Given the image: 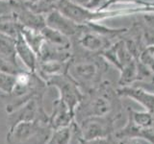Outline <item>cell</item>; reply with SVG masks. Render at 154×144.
<instances>
[{
	"label": "cell",
	"mask_w": 154,
	"mask_h": 144,
	"mask_svg": "<svg viewBox=\"0 0 154 144\" xmlns=\"http://www.w3.org/2000/svg\"><path fill=\"white\" fill-rule=\"evenodd\" d=\"M38 62H69L72 58V50L69 48L55 46L45 41L38 55Z\"/></svg>",
	"instance_id": "obj_12"
},
{
	"label": "cell",
	"mask_w": 154,
	"mask_h": 144,
	"mask_svg": "<svg viewBox=\"0 0 154 144\" xmlns=\"http://www.w3.org/2000/svg\"><path fill=\"white\" fill-rule=\"evenodd\" d=\"M53 129L41 121H20L10 126L8 144H47Z\"/></svg>",
	"instance_id": "obj_3"
},
{
	"label": "cell",
	"mask_w": 154,
	"mask_h": 144,
	"mask_svg": "<svg viewBox=\"0 0 154 144\" xmlns=\"http://www.w3.org/2000/svg\"><path fill=\"white\" fill-rule=\"evenodd\" d=\"M128 118L142 128H151L154 125V115L147 110L138 112L132 109H128Z\"/></svg>",
	"instance_id": "obj_20"
},
{
	"label": "cell",
	"mask_w": 154,
	"mask_h": 144,
	"mask_svg": "<svg viewBox=\"0 0 154 144\" xmlns=\"http://www.w3.org/2000/svg\"><path fill=\"white\" fill-rule=\"evenodd\" d=\"M13 14L22 27L42 31L45 25V16L34 12L25 0H13Z\"/></svg>",
	"instance_id": "obj_7"
},
{
	"label": "cell",
	"mask_w": 154,
	"mask_h": 144,
	"mask_svg": "<svg viewBox=\"0 0 154 144\" xmlns=\"http://www.w3.org/2000/svg\"><path fill=\"white\" fill-rule=\"evenodd\" d=\"M113 124V117L108 115L86 117L78 123L74 122L75 134L78 136V140L110 137L114 132Z\"/></svg>",
	"instance_id": "obj_4"
},
{
	"label": "cell",
	"mask_w": 154,
	"mask_h": 144,
	"mask_svg": "<svg viewBox=\"0 0 154 144\" xmlns=\"http://www.w3.org/2000/svg\"><path fill=\"white\" fill-rule=\"evenodd\" d=\"M118 96L127 97L138 102L141 106L154 115V93L136 86H120L116 90Z\"/></svg>",
	"instance_id": "obj_10"
},
{
	"label": "cell",
	"mask_w": 154,
	"mask_h": 144,
	"mask_svg": "<svg viewBox=\"0 0 154 144\" xmlns=\"http://www.w3.org/2000/svg\"><path fill=\"white\" fill-rule=\"evenodd\" d=\"M42 33L43 37H45V41L47 43H49V44L59 46V47H64V48H69V49L72 48L70 38L69 37L63 35L62 33L54 30V29H51L45 26L42 30Z\"/></svg>",
	"instance_id": "obj_16"
},
{
	"label": "cell",
	"mask_w": 154,
	"mask_h": 144,
	"mask_svg": "<svg viewBox=\"0 0 154 144\" xmlns=\"http://www.w3.org/2000/svg\"><path fill=\"white\" fill-rule=\"evenodd\" d=\"M42 98L34 97L14 112L9 113L8 121L10 126L20 121H41L48 123L49 114H47L43 109Z\"/></svg>",
	"instance_id": "obj_6"
},
{
	"label": "cell",
	"mask_w": 154,
	"mask_h": 144,
	"mask_svg": "<svg viewBox=\"0 0 154 144\" xmlns=\"http://www.w3.org/2000/svg\"><path fill=\"white\" fill-rule=\"evenodd\" d=\"M21 35L24 40H25V41L29 44V46L37 53V55H38L42 44L45 41L42 31H38L32 28L22 27Z\"/></svg>",
	"instance_id": "obj_17"
},
{
	"label": "cell",
	"mask_w": 154,
	"mask_h": 144,
	"mask_svg": "<svg viewBox=\"0 0 154 144\" xmlns=\"http://www.w3.org/2000/svg\"><path fill=\"white\" fill-rule=\"evenodd\" d=\"M16 51H17V56L20 59L22 64L25 66L26 70L31 72H36L38 64V55L29 46V44L23 38L21 34L16 38Z\"/></svg>",
	"instance_id": "obj_13"
},
{
	"label": "cell",
	"mask_w": 154,
	"mask_h": 144,
	"mask_svg": "<svg viewBox=\"0 0 154 144\" xmlns=\"http://www.w3.org/2000/svg\"><path fill=\"white\" fill-rule=\"evenodd\" d=\"M120 71V77L119 84L120 86H131L138 81V60L134 59L124 65Z\"/></svg>",
	"instance_id": "obj_19"
},
{
	"label": "cell",
	"mask_w": 154,
	"mask_h": 144,
	"mask_svg": "<svg viewBox=\"0 0 154 144\" xmlns=\"http://www.w3.org/2000/svg\"><path fill=\"white\" fill-rule=\"evenodd\" d=\"M48 88L46 82L42 80L36 72L21 70L16 74V86L13 92L8 97L13 102L6 106L7 113L14 112L27 101L34 97H43Z\"/></svg>",
	"instance_id": "obj_2"
},
{
	"label": "cell",
	"mask_w": 154,
	"mask_h": 144,
	"mask_svg": "<svg viewBox=\"0 0 154 144\" xmlns=\"http://www.w3.org/2000/svg\"><path fill=\"white\" fill-rule=\"evenodd\" d=\"M76 38L82 48L95 54H100L106 48L113 44L111 42V38L89 30L85 25H82V30Z\"/></svg>",
	"instance_id": "obj_9"
},
{
	"label": "cell",
	"mask_w": 154,
	"mask_h": 144,
	"mask_svg": "<svg viewBox=\"0 0 154 144\" xmlns=\"http://www.w3.org/2000/svg\"><path fill=\"white\" fill-rule=\"evenodd\" d=\"M78 144H112L110 137L94 138L90 140H78Z\"/></svg>",
	"instance_id": "obj_25"
},
{
	"label": "cell",
	"mask_w": 154,
	"mask_h": 144,
	"mask_svg": "<svg viewBox=\"0 0 154 144\" xmlns=\"http://www.w3.org/2000/svg\"><path fill=\"white\" fill-rule=\"evenodd\" d=\"M16 38L0 33V59L14 67L20 68L17 62Z\"/></svg>",
	"instance_id": "obj_14"
},
{
	"label": "cell",
	"mask_w": 154,
	"mask_h": 144,
	"mask_svg": "<svg viewBox=\"0 0 154 144\" xmlns=\"http://www.w3.org/2000/svg\"><path fill=\"white\" fill-rule=\"evenodd\" d=\"M45 25L70 38H77L82 30V25L77 24L64 16L58 10L50 12L45 16Z\"/></svg>",
	"instance_id": "obj_8"
},
{
	"label": "cell",
	"mask_w": 154,
	"mask_h": 144,
	"mask_svg": "<svg viewBox=\"0 0 154 144\" xmlns=\"http://www.w3.org/2000/svg\"><path fill=\"white\" fill-rule=\"evenodd\" d=\"M143 19H144V21H146V25L148 27L154 29V14H144V16H143Z\"/></svg>",
	"instance_id": "obj_26"
},
{
	"label": "cell",
	"mask_w": 154,
	"mask_h": 144,
	"mask_svg": "<svg viewBox=\"0 0 154 144\" xmlns=\"http://www.w3.org/2000/svg\"><path fill=\"white\" fill-rule=\"evenodd\" d=\"M16 86V74L0 70V90L7 96L10 95Z\"/></svg>",
	"instance_id": "obj_22"
},
{
	"label": "cell",
	"mask_w": 154,
	"mask_h": 144,
	"mask_svg": "<svg viewBox=\"0 0 154 144\" xmlns=\"http://www.w3.org/2000/svg\"><path fill=\"white\" fill-rule=\"evenodd\" d=\"M119 144H142L139 142V139H124V140H119Z\"/></svg>",
	"instance_id": "obj_27"
},
{
	"label": "cell",
	"mask_w": 154,
	"mask_h": 144,
	"mask_svg": "<svg viewBox=\"0 0 154 144\" xmlns=\"http://www.w3.org/2000/svg\"><path fill=\"white\" fill-rule=\"evenodd\" d=\"M74 122V112L67 105L59 98L52 104V112L49 114L48 124L54 130L58 128L69 126Z\"/></svg>",
	"instance_id": "obj_11"
},
{
	"label": "cell",
	"mask_w": 154,
	"mask_h": 144,
	"mask_svg": "<svg viewBox=\"0 0 154 144\" xmlns=\"http://www.w3.org/2000/svg\"><path fill=\"white\" fill-rule=\"evenodd\" d=\"M61 1L62 0H38L36 3L28 2V4L34 12L46 16L50 12L57 10Z\"/></svg>",
	"instance_id": "obj_21"
},
{
	"label": "cell",
	"mask_w": 154,
	"mask_h": 144,
	"mask_svg": "<svg viewBox=\"0 0 154 144\" xmlns=\"http://www.w3.org/2000/svg\"><path fill=\"white\" fill-rule=\"evenodd\" d=\"M14 8L13 0H0V16L12 14Z\"/></svg>",
	"instance_id": "obj_23"
},
{
	"label": "cell",
	"mask_w": 154,
	"mask_h": 144,
	"mask_svg": "<svg viewBox=\"0 0 154 144\" xmlns=\"http://www.w3.org/2000/svg\"><path fill=\"white\" fill-rule=\"evenodd\" d=\"M152 92H153V93H154V89H153V91H152Z\"/></svg>",
	"instance_id": "obj_28"
},
{
	"label": "cell",
	"mask_w": 154,
	"mask_h": 144,
	"mask_svg": "<svg viewBox=\"0 0 154 144\" xmlns=\"http://www.w3.org/2000/svg\"><path fill=\"white\" fill-rule=\"evenodd\" d=\"M106 62L103 57L83 55L75 58L72 56L69 62L66 72L74 79L82 91L89 92L95 88L101 82L99 77L106 69Z\"/></svg>",
	"instance_id": "obj_1"
},
{
	"label": "cell",
	"mask_w": 154,
	"mask_h": 144,
	"mask_svg": "<svg viewBox=\"0 0 154 144\" xmlns=\"http://www.w3.org/2000/svg\"><path fill=\"white\" fill-rule=\"evenodd\" d=\"M46 84L48 86H54L59 90V98L65 102L73 112L84 98V93L80 86L67 72L51 76L47 79Z\"/></svg>",
	"instance_id": "obj_5"
},
{
	"label": "cell",
	"mask_w": 154,
	"mask_h": 144,
	"mask_svg": "<svg viewBox=\"0 0 154 144\" xmlns=\"http://www.w3.org/2000/svg\"><path fill=\"white\" fill-rule=\"evenodd\" d=\"M75 134L74 122L69 126L54 129L47 144H69L72 136Z\"/></svg>",
	"instance_id": "obj_18"
},
{
	"label": "cell",
	"mask_w": 154,
	"mask_h": 144,
	"mask_svg": "<svg viewBox=\"0 0 154 144\" xmlns=\"http://www.w3.org/2000/svg\"><path fill=\"white\" fill-rule=\"evenodd\" d=\"M21 29L22 25L13 13L0 16V33L17 38L21 34Z\"/></svg>",
	"instance_id": "obj_15"
},
{
	"label": "cell",
	"mask_w": 154,
	"mask_h": 144,
	"mask_svg": "<svg viewBox=\"0 0 154 144\" xmlns=\"http://www.w3.org/2000/svg\"><path fill=\"white\" fill-rule=\"evenodd\" d=\"M0 70L1 71H6L9 73H13V74H17V72L21 71L22 69L17 68V67H14V65L8 64L7 62H5L3 60L0 59Z\"/></svg>",
	"instance_id": "obj_24"
}]
</instances>
